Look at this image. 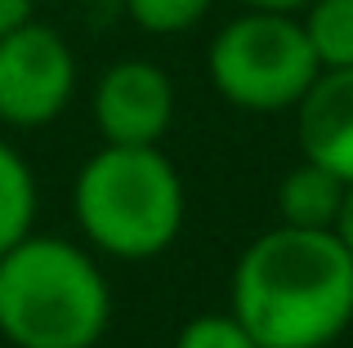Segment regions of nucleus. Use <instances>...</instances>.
Wrapping results in <instances>:
<instances>
[{
    "label": "nucleus",
    "instance_id": "nucleus-1",
    "mask_svg": "<svg viewBox=\"0 0 353 348\" xmlns=\"http://www.w3.org/2000/svg\"><path fill=\"white\" fill-rule=\"evenodd\" d=\"M233 317L259 348H327L353 322V254L331 228H273L233 268Z\"/></svg>",
    "mask_w": 353,
    "mask_h": 348
},
{
    "label": "nucleus",
    "instance_id": "nucleus-2",
    "mask_svg": "<svg viewBox=\"0 0 353 348\" xmlns=\"http://www.w3.org/2000/svg\"><path fill=\"white\" fill-rule=\"evenodd\" d=\"M108 317L112 290L81 246L27 232L0 254V335L14 348H94Z\"/></svg>",
    "mask_w": 353,
    "mask_h": 348
},
{
    "label": "nucleus",
    "instance_id": "nucleus-3",
    "mask_svg": "<svg viewBox=\"0 0 353 348\" xmlns=\"http://www.w3.org/2000/svg\"><path fill=\"white\" fill-rule=\"evenodd\" d=\"M77 224L112 259H152L183 228V179L157 143H103L77 174Z\"/></svg>",
    "mask_w": 353,
    "mask_h": 348
},
{
    "label": "nucleus",
    "instance_id": "nucleus-4",
    "mask_svg": "<svg viewBox=\"0 0 353 348\" xmlns=\"http://www.w3.org/2000/svg\"><path fill=\"white\" fill-rule=\"evenodd\" d=\"M206 72L210 85L241 112H286L322 67L295 14L246 9L215 32Z\"/></svg>",
    "mask_w": 353,
    "mask_h": 348
},
{
    "label": "nucleus",
    "instance_id": "nucleus-5",
    "mask_svg": "<svg viewBox=\"0 0 353 348\" xmlns=\"http://www.w3.org/2000/svg\"><path fill=\"white\" fill-rule=\"evenodd\" d=\"M77 89V58L59 27L23 18L0 36V121L14 130L50 125Z\"/></svg>",
    "mask_w": 353,
    "mask_h": 348
},
{
    "label": "nucleus",
    "instance_id": "nucleus-6",
    "mask_svg": "<svg viewBox=\"0 0 353 348\" xmlns=\"http://www.w3.org/2000/svg\"><path fill=\"white\" fill-rule=\"evenodd\" d=\"M174 121V85L157 63L121 58L94 85V125L103 143H161Z\"/></svg>",
    "mask_w": 353,
    "mask_h": 348
},
{
    "label": "nucleus",
    "instance_id": "nucleus-7",
    "mask_svg": "<svg viewBox=\"0 0 353 348\" xmlns=\"http://www.w3.org/2000/svg\"><path fill=\"white\" fill-rule=\"evenodd\" d=\"M295 139L304 161H318L353 183V67H322L295 103Z\"/></svg>",
    "mask_w": 353,
    "mask_h": 348
},
{
    "label": "nucleus",
    "instance_id": "nucleus-8",
    "mask_svg": "<svg viewBox=\"0 0 353 348\" xmlns=\"http://www.w3.org/2000/svg\"><path fill=\"white\" fill-rule=\"evenodd\" d=\"M349 183L340 174H331L318 161H300L277 188V210H282V224L291 228H331L340 215V201H345Z\"/></svg>",
    "mask_w": 353,
    "mask_h": 348
},
{
    "label": "nucleus",
    "instance_id": "nucleus-9",
    "mask_svg": "<svg viewBox=\"0 0 353 348\" xmlns=\"http://www.w3.org/2000/svg\"><path fill=\"white\" fill-rule=\"evenodd\" d=\"M300 27L318 67H353V0H309Z\"/></svg>",
    "mask_w": 353,
    "mask_h": 348
},
{
    "label": "nucleus",
    "instance_id": "nucleus-10",
    "mask_svg": "<svg viewBox=\"0 0 353 348\" xmlns=\"http://www.w3.org/2000/svg\"><path fill=\"white\" fill-rule=\"evenodd\" d=\"M36 224V179L27 161L0 139V254L18 246Z\"/></svg>",
    "mask_w": 353,
    "mask_h": 348
},
{
    "label": "nucleus",
    "instance_id": "nucleus-11",
    "mask_svg": "<svg viewBox=\"0 0 353 348\" xmlns=\"http://www.w3.org/2000/svg\"><path fill=\"white\" fill-rule=\"evenodd\" d=\"M130 14V23L143 27L152 36H179L188 27H197L210 14L215 0H121Z\"/></svg>",
    "mask_w": 353,
    "mask_h": 348
},
{
    "label": "nucleus",
    "instance_id": "nucleus-12",
    "mask_svg": "<svg viewBox=\"0 0 353 348\" xmlns=\"http://www.w3.org/2000/svg\"><path fill=\"white\" fill-rule=\"evenodd\" d=\"M174 348H259V344L250 340V331L233 313H206L183 326Z\"/></svg>",
    "mask_w": 353,
    "mask_h": 348
},
{
    "label": "nucleus",
    "instance_id": "nucleus-13",
    "mask_svg": "<svg viewBox=\"0 0 353 348\" xmlns=\"http://www.w3.org/2000/svg\"><path fill=\"white\" fill-rule=\"evenodd\" d=\"M331 232H336L340 246L353 254V183L345 188V201H340V215H336V224H331Z\"/></svg>",
    "mask_w": 353,
    "mask_h": 348
},
{
    "label": "nucleus",
    "instance_id": "nucleus-14",
    "mask_svg": "<svg viewBox=\"0 0 353 348\" xmlns=\"http://www.w3.org/2000/svg\"><path fill=\"white\" fill-rule=\"evenodd\" d=\"M23 18H32V0H0V36L18 27Z\"/></svg>",
    "mask_w": 353,
    "mask_h": 348
},
{
    "label": "nucleus",
    "instance_id": "nucleus-15",
    "mask_svg": "<svg viewBox=\"0 0 353 348\" xmlns=\"http://www.w3.org/2000/svg\"><path fill=\"white\" fill-rule=\"evenodd\" d=\"M241 9H277V14H300L309 0H237Z\"/></svg>",
    "mask_w": 353,
    "mask_h": 348
}]
</instances>
